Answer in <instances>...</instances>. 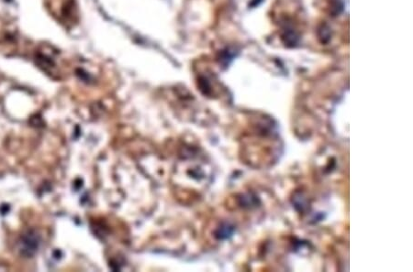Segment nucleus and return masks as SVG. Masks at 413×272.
Here are the masks:
<instances>
[{
    "instance_id": "nucleus-1",
    "label": "nucleus",
    "mask_w": 413,
    "mask_h": 272,
    "mask_svg": "<svg viewBox=\"0 0 413 272\" xmlns=\"http://www.w3.org/2000/svg\"><path fill=\"white\" fill-rule=\"evenodd\" d=\"M40 236L36 231H28L24 234L19 243V249L20 254L26 258L34 257L36 252L38 251L40 246Z\"/></svg>"
}]
</instances>
